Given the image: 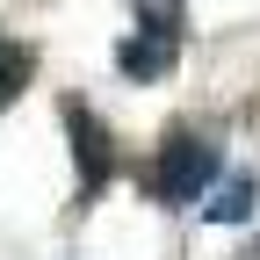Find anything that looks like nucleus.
Listing matches in <instances>:
<instances>
[{
	"mask_svg": "<svg viewBox=\"0 0 260 260\" xmlns=\"http://www.w3.org/2000/svg\"><path fill=\"white\" fill-rule=\"evenodd\" d=\"M174 58H181L174 22H167V15H145V22L116 44V73H123V80H159V73H174Z\"/></svg>",
	"mask_w": 260,
	"mask_h": 260,
	"instance_id": "obj_3",
	"label": "nucleus"
},
{
	"mask_svg": "<svg viewBox=\"0 0 260 260\" xmlns=\"http://www.w3.org/2000/svg\"><path fill=\"white\" fill-rule=\"evenodd\" d=\"M253 195H260V188H253V181L239 174V181L224 188V195H217V203H210L203 217H210V224H246V217H253Z\"/></svg>",
	"mask_w": 260,
	"mask_h": 260,
	"instance_id": "obj_4",
	"label": "nucleus"
},
{
	"mask_svg": "<svg viewBox=\"0 0 260 260\" xmlns=\"http://www.w3.org/2000/svg\"><path fill=\"white\" fill-rule=\"evenodd\" d=\"M29 65H37V58H29L22 44H8V37H0V109H8L15 94L29 87Z\"/></svg>",
	"mask_w": 260,
	"mask_h": 260,
	"instance_id": "obj_5",
	"label": "nucleus"
},
{
	"mask_svg": "<svg viewBox=\"0 0 260 260\" xmlns=\"http://www.w3.org/2000/svg\"><path fill=\"white\" fill-rule=\"evenodd\" d=\"M167 8H174V0H167Z\"/></svg>",
	"mask_w": 260,
	"mask_h": 260,
	"instance_id": "obj_6",
	"label": "nucleus"
},
{
	"mask_svg": "<svg viewBox=\"0 0 260 260\" xmlns=\"http://www.w3.org/2000/svg\"><path fill=\"white\" fill-rule=\"evenodd\" d=\"M65 138H73V174H80V203H94L116 181V138L109 123L94 116L87 102H65Z\"/></svg>",
	"mask_w": 260,
	"mask_h": 260,
	"instance_id": "obj_2",
	"label": "nucleus"
},
{
	"mask_svg": "<svg viewBox=\"0 0 260 260\" xmlns=\"http://www.w3.org/2000/svg\"><path fill=\"white\" fill-rule=\"evenodd\" d=\"M217 145L195 138V130H174L167 145H159V159L145 167V195L152 203H203V188L217 181Z\"/></svg>",
	"mask_w": 260,
	"mask_h": 260,
	"instance_id": "obj_1",
	"label": "nucleus"
}]
</instances>
